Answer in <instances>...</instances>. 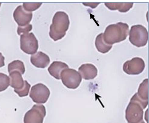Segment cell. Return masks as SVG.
<instances>
[{
  "mask_svg": "<svg viewBox=\"0 0 149 123\" xmlns=\"http://www.w3.org/2000/svg\"><path fill=\"white\" fill-rule=\"evenodd\" d=\"M69 25V17L66 13L61 11L56 13L50 27L49 35L50 38L55 41L62 39L66 35Z\"/></svg>",
  "mask_w": 149,
  "mask_h": 123,
  "instance_id": "6da1fadb",
  "label": "cell"
},
{
  "mask_svg": "<svg viewBox=\"0 0 149 123\" xmlns=\"http://www.w3.org/2000/svg\"><path fill=\"white\" fill-rule=\"evenodd\" d=\"M129 34V26L125 23L118 22L108 26L104 34V41L112 45L126 40Z\"/></svg>",
  "mask_w": 149,
  "mask_h": 123,
  "instance_id": "7a4b0ae2",
  "label": "cell"
},
{
  "mask_svg": "<svg viewBox=\"0 0 149 123\" xmlns=\"http://www.w3.org/2000/svg\"><path fill=\"white\" fill-rule=\"evenodd\" d=\"M149 101L139 98L136 93L131 99L126 110V119L128 123H139L143 120V111Z\"/></svg>",
  "mask_w": 149,
  "mask_h": 123,
  "instance_id": "3957f363",
  "label": "cell"
},
{
  "mask_svg": "<svg viewBox=\"0 0 149 123\" xmlns=\"http://www.w3.org/2000/svg\"><path fill=\"white\" fill-rule=\"evenodd\" d=\"M149 39L147 29L142 25L132 26L129 31V41L132 45L138 47L146 46Z\"/></svg>",
  "mask_w": 149,
  "mask_h": 123,
  "instance_id": "277c9868",
  "label": "cell"
},
{
  "mask_svg": "<svg viewBox=\"0 0 149 123\" xmlns=\"http://www.w3.org/2000/svg\"><path fill=\"white\" fill-rule=\"evenodd\" d=\"M63 84L69 89H75L78 88L82 81V77L79 72L72 68L64 69L60 74Z\"/></svg>",
  "mask_w": 149,
  "mask_h": 123,
  "instance_id": "5b68a950",
  "label": "cell"
},
{
  "mask_svg": "<svg viewBox=\"0 0 149 123\" xmlns=\"http://www.w3.org/2000/svg\"><path fill=\"white\" fill-rule=\"evenodd\" d=\"M20 49L26 54L33 55L38 51V42L33 33L20 35Z\"/></svg>",
  "mask_w": 149,
  "mask_h": 123,
  "instance_id": "8992f818",
  "label": "cell"
},
{
  "mask_svg": "<svg viewBox=\"0 0 149 123\" xmlns=\"http://www.w3.org/2000/svg\"><path fill=\"white\" fill-rule=\"evenodd\" d=\"M46 114L45 107L42 105H34L24 117V123H43Z\"/></svg>",
  "mask_w": 149,
  "mask_h": 123,
  "instance_id": "52a82bcc",
  "label": "cell"
},
{
  "mask_svg": "<svg viewBox=\"0 0 149 123\" xmlns=\"http://www.w3.org/2000/svg\"><path fill=\"white\" fill-rule=\"evenodd\" d=\"M50 94L49 89L45 85L42 83H38L31 87L30 97L35 103L44 104L47 102Z\"/></svg>",
  "mask_w": 149,
  "mask_h": 123,
  "instance_id": "ba28073f",
  "label": "cell"
},
{
  "mask_svg": "<svg viewBox=\"0 0 149 123\" xmlns=\"http://www.w3.org/2000/svg\"><path fill=\"white\" fill-rule=\"evenodd\" d=\"M145 66V62L142 58L134 57L124 64L123 70L128 75H138L142 73Z\"/></svg>",
  "mask_w": 149,
  "mask_h": 123,
  "instance_id": "9c48e42d",
  "label": "cell"
},
{
  "mask_svg": "<svg viewBox=\"0 0 149 123\" xmlns=\"http://www.w3.org/2000/svg\"><path fill=\"white\" fill-rule=\"evenodd\" d=\"M13 18L19 27H24L29 24L32 18V13L26 11L22 6H18L14 13Z\"/></svg>",
  "mask_w": 149,
  "mask_h": 123,
  "instance_id": "30bf717a",
  "label": "cell"
},
{
  "mask_svg": "<svg viewBox=\"0 0 149 123\" xmlns=\"http://www.w3.org/2000/svg\"><path fill=\"white\" fill-rule=\"evenodd\" d=\"M97 69L92 64H84L79 68V72L81 77L86 80L94 79L97 75Z\"/></svg>",
  "mask_w": 149,
  "mask_h": 123,
  "instance_id": "8fae6325",
  "label": "cell"
},
{
  "mask_svg": "<svg viewBox=\"0 0 149 123\" xmlns=\"http://www.w3.org/2000/svg\"><path fill=\"white\" fill-rule=\"evenodd\" d=\"M31 64L38 68H45L50 63L49 57L45 53L39 52L36 54L31 55Z\"/></svg>",
  "mask_w": 149,
  "mask_h": 123,
  "instance_id": "7c38bea8",
  "label": "cell"
},
{
  "mask_svg": "<svg viewBox=\"0 0 149 123\" xmlns=\"http://www.w3.org/2000/svg\"><path fill=\"white\" fill-rule=\"evenodd\" d=\"M68 66L66 63L62 62H53L48 68V71L51 76L57 80L60 79V74L64 69L68 68Z\"/></svg>",
  "mask_w": 149,
  "mask_h": 123,
  "instance_id": "4fadbf2b",
  "label": "cell"
},
{
  "mask_svg": "<svg viewBox=\"0 0 149 123\" xmlns=\"http://www.w3.org/2000/svg\"><path fill=\"white\" fill-rule=\"evenodd\" d=\"M10 85L15 90H20L24 86V81L21 73L18 71H13L9 73Z\"/></svg>",
  "mask_w": 149,
  "mask_h": 123,
  "instance_id": "5bb4252c",
  "label": "cell"
},
{
  "mask_svg": "<svg viewBox=\"0 0 149 123\" xmlns=\"http://www.w3.org/2000/svg\"><path fill=\"white\" fill-rule=\"evenodd\" d=\"M132 2H106L105 5L111 10H118L120 12L126 13L132 8Z\"/></svg>",
  "mask_w": 149,
  "mask_h": 123,
  "instance_id": "9a60e30c",
  "label": "cell"
},
{
  "mask_svg": "<svg viewBox=\"0 0 149 123\" xmlns=\"http://www.w3.org/2000/svg\"><path fill=\"white\" fill-rule=\"evenodd\" d=\"M95 46L97 50L103 54L108 52L112 47V45H108L105 42L104 39V34L102 33L99 34L96 38Z\"/></svg>",
  "mask_w": 149,
  "mask_h": 123,
  "instance_id": "2e32d148",
  "label": "cell"
},
{
  "mask_svg": "<svg viewBox=\"0 0 149 123\" xmlns=\"http://www.w3.org/2000/svg\"><path fill=\"white\" fill-rule=\"evenodd\" d=\"M137 95L139 98L145 101H149V79H146L139 85Z\"/></svg>",
  "mask_w": 149,
  "mask_h": 123,
  "instance_id": "e0dca14e",
  "label": "cell"
},
{
  "mask_svg": "<svg viewBox=\"0 0 149 123\" xmlns=\"http://www.w3.org/2000/svg\"><path fill=\"white\" fill-rule=\"evenodd\" d=\"M13 71H18L23 75L25 72L24 64L20 60H15L9 64L8 65V71L10 73Z\"/></svg>",
  "mask_w": 149,
  "mask_h": 123,
  "instance_id": "ac0fdd59",
  "label": "cell"
},
{
  "mask_svg": "<svg viewBox=\"0 0 149 123\" xmlns=\"http://www.w3.org/2000/svg\"><path fill=\"white\" fill-rule=\"evenodd\" d=\"M10 85V78L6 74L0 73V92L8 89Z\"/></svg>",
  "mask_w": 149,
  "mask_h": 123,
  "instance_id": "d6986e66",
  "label": "cell"
},
{
  "mask_svg": "<svg viewBox=\"0 0 149 123\" xmlns=\"http://www.w3.org/2000/svg\"><path fill=\"white\" fill-rule=\"evenodd\" d=\"M42 4V2H24L23 8L26 11L31 12L39 8Z\"/></svg>",
  "mask_w": 149,
  "mask_h": 123,
  "instance_id": "ffe728a7",
  "label": "cell"
},
{
  "mask_svg": "<svg viewBox=\"0 0 149 123\" xmlns=\"http://www.w3.org/2000/svg\"><path fill=\"white\" fill-rule=\"evenodd\" d=\"M30 87L31 85L27 82V81H24V86L22 89L20 90H14V91L19 97H23L28 95Z\"/></svg>",
  "mask_w": 149,
  "mask_h": 123,
  "instance_id": "44dd1931",
  "label": "cell"
},
{
  "mask_svg": "<svg viewBox=\"0 0 149 123\" xmlns=\"http://www.w3.org/2000/svg\"><path fill=\"white\" fill-rule=\"evenodd\" d=\"M32 29V25L30 24L24 27L19 26L17 29V33L19 35H21L23 34H28L29 31H30Z\"/></svg>",
  "mask_w": 149,
  "mask_h": 123,
  "instance_id": "7402d4cb",
  "label": "cell"
},
{
  "mask_svg": "<svg viewBox=\"0 0 149 123\" xmlns=\"http://www.w3.org/2000/svg\"><path fill=\"white\" fill-rule=\"evenodd\" d=\"M83 4L85 6H89V7H91V8H93V6L94 8H96L97 6H98V5L100 4V3H98V2H97V3H87V2H86V3H83Z\"/></svg>",
  "mask_w": 149,
  "mask_h": 123,
  "instance_id": "603a6c76",
  "label": "cell"
},
{
  "mask_svg": "<svg viewBox=\"0 0 149 123\" xmlns=\"http://www.w3.org/2000/svg\"><path fill=\"white\" fill-rule=\"evenodd\" d=\"M5 57L2 56V54L0 52V68L3 67L5 65Z\"/></svg>",
  "mask_w": 149,
  "mask_h": 123,
  "instance_id": "cb8c5ba5",
  "label": "cell"
},
{
  "mask_svg": "<svg viewBox=\"0 0 149 123\" xmlns=\"http://www.w3.org/2000/svg\"><path fill=\"white\" fill-rule=\"evenodd\" d=\"M145 123V122H144V121H143V120H142V121H141V122H140V123Z\"/></svg>",
  "mask_w": 149,
  "mask_h": 123,
  "instance_id": "d4e9b609",
  "label": "cell"
},
{
  "mask_svg": "<svg viewBox=\"0 0 149 123\" xmlns=\"http://www.w3.org/2000/svg\"><path fill=\"white\" fill-rule=\"evenodd\" d=\"M1 2H0V7L1 6Z\"/></svg>",
  "mask_w": 149,
  "mask_h": 123,
  "instance_id": "484cf974",
  "label": "cell"
}]
</instances>
